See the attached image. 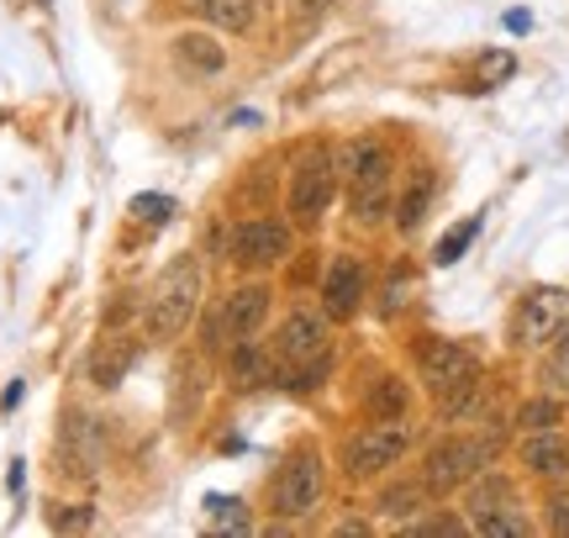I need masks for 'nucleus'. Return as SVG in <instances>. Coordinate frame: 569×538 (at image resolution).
Instances as JSON below:
<instances>
[{
    "label": "nucleus",
    "instance_id": "obj_20",
    "mask_svg": "<svg viewBox=\"0 0 569 538\" xmlns=\"http://www.w3.org/2000/svg\"><path fill=\"white\" fill-rule=\"evenodd\" d=\"M132 343H117V338H106L101 349H96V359H90V380H96V386H117V380H122L127 375V365H132Z\"/></svg>",
    "mask_w": 569,
    "mask_h": 538
},
{
    "label": "nucleus",
    "instance_id": "obj_32",
    "mask_svg": "<svg viewBox=\"0 0 569 538\" xmlns=\"http://www.w3.org/2000/svg\"><path fill=\"white\" fill-rule=\"evenodd\" d=\"M211 518L222 522V528H248V512H238L232 497H211Z\"/></svg>",
    "mask_w": 569,
    "mask_h": 538
},
{
    "label": "nucleus",
    "instance_id": "obj_6",
    "mask_svg": "<svg viewBox=\"0 0 569 538\" xmlns=\"http://www.w3.org/2000/svg\"><path fill=\"white\" fill-rule=\"evenodd\" d=\"M332 190H338V159L327 148H311L290 175V211H296L301 228L322 222V211L332 207Z\"/></svg>",
    "mask_w": 569,
    "mask_h": 538
},
{
    "label": "nucleus",
    "instance_id": "obj_34",
    "mask_svg": "<svg viewBox=\"0 0 569 538\" xmlns=\"http://www.w3.org/2000/svg\"><path fill=\"white\" fill-rule=\"evenodd\" d=\"M401 301H407V275H396V280H390V290H386V301H380V311H386V317H396V311H401Z\"/></svg>",
    "mask_w": 569,
    "mask_h": 538
},
{
    "label": "nucleus",
    "instance_id": "obj_1",
    "mask_svg": "<svg viewBox=\"0 0 569 538\" xmlns=\"http://www.w3.org/2000/svg\"><path fill=\"white\" fill-rule=\"evenodd\" d=\"M196 307H201V259H196V253H174L169 269L159 275V286L148 290L142 328H148V338L169 343V338H180V332L190 328Z\"/></svg>",
    "mask_w": 569,
    "mask_h": 538
},
{
    "label": "nucleus",
    "instance_id": "obj_17",
    "mask_svg": "<svg viewBox=\"0 0 569 538\" xmlns=\"http://www.w3.org/2000/svg\"><path fill=\"white\" fill-rule=\"evenodd\" d=\"M174 53H180V63L201 69V74H222L227 69V48L211 38V32H180V38H174Z\"/></svg>",
    "mask_w": 569,
    "mask_h": 538
},
{
    "label": "nucleus",
    "instance_id": "obj_21",
    "mask_svg": "<svg viewBox=\"0 0 569 538\" xmlns=\"http://www.w3.org/2000/svg\"><path fill=\"white\" fill-rule=\"evenodd\" d=\"M427 201H432V175H417V180L407 186V196H401V207H396V228H401V232L422 228Z\"/></svg>",
    "mask_w": 569,
    "mask_h": 538
},
{
    "label": "nucleus",
    "instance_id": "obj_7",
    "mask_svg": "<svg viewBox=\"0 0 569 538\" xmlns=\"http://www.w3.org/2000/svg\"><path fill=\"white\" fill-rule=\"evenodd\" d=\"M317 501H322V459H317V449H301L284 465L280 486H274V512L280 518H306V512H317Z\"/></svg>",
    "mask_w": 569,
    "mask_h": 538
},
{
    "label": "nucleus",
    "instance_id": "obj_37",
    "mask_svg": "<svg viewBox=\"0 0 569 538\" xmlns=\"http://www.w3.org/2000/svg\"><path fill=\"white\" fill-rule=\"evenodd\" d=\"M332 0H301V17H317V11H327Z\"/></svg>",
    "mask_w": 569,
    "mask_h": 538
},
{
    "label": "nucleus",
    "instance_id": "obj_27",
    "mask_svg": "<svg viewBox=\"0 0 569 538\" xmlns=\"http://www.w3.org/2000/svg\"><path fill=\"white\" fill-rule=\"evenodd\" d=\"M543 380H549V391H559V396L569 391V328L553 338L549 359H543Z\"/></svg>",
    "mask_w": 569,
    "mask_h": 538
},
{
    "label": "nucleus",
    "instance_id": "obj_29",
    "mask_svg": "<svg viewBox=\"0 0 569 538\" xmlns=\"http://www.w3.org/2000/svg\"><path fill=\"white\" fill-rule=\"evenodd\" d=\"M517 74V59L511 53H480V63H475V90H490V84H501Z\"/></svg>",
    "mask_w": 569,
    "mask_h": 538
},
{
    "label": "nucleus",
    "instance_id": "obj_8",
    "mask_svg": "<svg viewBox=\"0 0 569 538\" xmlns=\"http://www.w3.org/2000/svg\"><path fill=\"white\" fill-rule=\"evenodd\" d=\"M422 380L432 396H448V391H459V386H469V380H480V359L465 343L438 338V343L422 349Z\"/></svg>",
    "mask_w": 569,
    "mask_h": 538
},
{
    "label": "nucleus",
    "instance_id": "obj_16",
    "mask_svg": "<svg viewBox=\"0 0 569 538\" xmlns=\"http://www.w3.org/2000/svg\"><path fill=\"white\" fill-rule=\"evenodd\" d=\"M501 507H517V486L496 470H480L469 480V518H486V512H501Z\"/></svg>",
    "mask_w": 569,
    "mask_h": 538
},
{
    "label": "nucleus",
    "instance_id": "obj_13",
    "mask_svg": "<svg viewBox=\"0 0 569 538\" xmlns=\"http://www.w3.org/2000/svg\"><path fill=\"white\" fill-rule=\"evenodd\" d=\"M338 169H343L348 186H369V180H386L390 175V153L375 138H348L343 153H338Z\"/></svg>",
    "mask_w": 569,
    "mask_h": 538
},
{
    "label": "nucleus",
    "instance_id": "obj_10",
    "mask_svg": "<svg viewBox=\"0 0 569 538\" xmlns=\"http://www.w3.org/2000/svg\"><path fill=\"white\" fill-rule=\"evenodd\" d=\"M274 349H280L284 365H301V359H317V353H327V317H322V311L296 307V311H290V317L280 322V338H274Z\"/></svg>",
    "mask_w": 569,
    "mask_h": 538
},
{
    "label": "nucleus",
    "instance_id": "obj_25",
    "mask_svg": "<svg viewBox=\"0 0 569 538\" xmlns=\"http://www.w3.org/2000/svg\"><path fill=\"white\" fill-rule=\"evenodd\" d=\"M386 211H390V190H386V180L353 186V217H359V222H369V228H375V222H380Z\"/></svg>",
    "mask_w": 569,
    "mask_h": 538
},
{
    "label": "nucleus",
    "instance_id": "obj_30",
    "mask_svg": "<svg viewBox=\"0 0 569 538\" xmlns=\"http://www.w3.org/2000/svg\"><path fill=\"white\" fill-rule=\"evenodd\" d=\"M475 232H480V222H459L453 232H443V243H438V265H453V259H465V249L475 243Z\"/></svg>",
    "mask_w": 569,
    "mask_h": 538
},
{
    "label": "nucleus",
    "instance_id": "obj_4",
    "mask_svg": "<svg viewBox=\"0 0 569 538\" xmlns=\"http://www.w3.org/2000/svg\"><path fill=\"white\" fill-rule=\"evenodd\" d=\"M565 328H569V290L538 286L522 296V307L511 317V343H517V349H549Z\"/></svg>",
    "mask_w": 569,
    "mask_h": 538
},
{
    "label": "nucleus",
    "instance_id": "obj_2",
    "mask_svg": "<svg viewBox=\"0 0 569 538\" xmlns=\"http://www.w3.org/2000/svg\"><path fill=\"white\" fill-rule=\"evenodd\" d=\"M496 449H501V438H443L422 465V486L432 497H448V491H459L480 476L496 459Z\"/></svg>",
    "mask_w": 569,
    "mask_h": 538
},
{
    "label": "nucleus",
    "instance_id": "obj_19",
    "mask_svg": "<svg viewBox=\"0 0 569 538\" xmlns=\"http://www.w3.org/2000/svg\"><path fill=\"white\" fill-rule=\"evenodd\" d=\"M427 491L422 480H401V486H390V491H380V518H396V522H407V518H417L427 507Z\"/></svg>",
    "mask_w": 569,
    "mask_h": 538
},
{
    "label": "nucleus",
    "instance_id": "obj_36",
    "mask_svg": "<svg viewBox=\"0 0 569 538\" xmlns=\"http://www.w3.org/2000/svg\"><path fill=\"white\" fill-rule=\"evenodd\" d=\"M53 528H63V534H69V528H90V512H59V518H53Z\"/></svg>",
    "mask_w": 569,
    "mask_h": 538
},
{
    "label": "nucleus",
    "instance_id": "obj_15",
    "mask_svg": "<svg viewBox=\"0 0 569 538\" xmlns=\"http://www.w3.org/2000/svg\"><path fill=\"white\" fill-rule=\"evenodd\" d=\"M407 407H411V391H407V380H401V375H380V380L369 386V396H365L369 422H396V417H407Z\"/></svg>",
    "mask_w": 569,
    "mask_h": 538
},
{
    "label": "nucleus",
    "instance_id": "obj_18",
    "mask_svg": "<svg viewBox=\"0 0 569 538\" xmlns=\"http://www.w3.org/2000/svg\"><path fill=\"white\" fill-rule=\"evenodd\" d=\"M201 6V17L211 27H222V32H248L253 21H259V0H196Z\"/></svg>",
    "mask_w": 569,
    "mask_h": 538
},
{
    "label": "nucleus",
    "instance_id": "obj_9",
    "mask_svg": "<svg viewBox=\"0 0 569 538\" xmlns=\"http://www.w3.org/2000/svg\"><path fill=\"white\" fill-rule=\"evenodd\" d=\"M284 253H290V228L274 222V217H248V222H238V232H232V259L248 269L280 265Z\"/></svg>",
    "mask_w": 569,
    "mask_h": 538
},
{
    "label": "nucleus",
    "instance_id": "obj_12",
    "mask_svg": "<svg viewBox=\"0 0 569 538\" xmlns=\"http://www.w3.org/2000/svg\"><path fill=\"white\" fill-rule=\"evenodd\" d=\"M63 465L59 470H80V476H96V465H101V434H96V417L74 412L69 422H63V444H59Z\"/></svg>",
    "mask_w": 569,
    "mask_h": 538
},
{
    "label": "nucleus",
    "instance_id": "obj_5",
    "mask_svg": "<svg viewBox=\"0 0 569 538\" xmlns=\"http://www.w3.org/2000/svg\"><path fill=\"white\" fill-rule=\"evenodd\" d=\"M269 301H274L269 286H238L232 296H222V307L211 311V322H206V349L253 338V332L269 322Z\"/></svg>",
    "mask_w": 569,
    "mask_h": 538
},
{
    "label": "nucleus",
    "instance_id": "obj_22",
    "mask_svg": "<svg viewBox=\"0 0 569 538\" xmlns=\"http://www.w3.org/2000/svg\"><path fill=\"white\" fill-rule=\"evenodd\" d=\"M517 422H522L528 434H543V428H559V422H565V401H559V391H549V396H532V401H522V412H517Z\"/></svg>",
    "mask_w": 569,
    "mask_h": 538
},
{
    "label": "nucleus",
    "instance_id": "obj_31",
    "mask_svg": "<svg viewBox=\"0 0 569 538\" xmlns=\"http://www.w3.org/2000/svg\"><path fill=\"white\" fill-rule=\"evenodd\" d=\"M169 211H174L169 196H138V201H132V217L148 222V228H163V222H169Z\"/></svg>",
    "mask_w": 569,
    "mask_h": 538
},
{
    "label": "nucleus",
    "instance_id": "obj_28",
    "mask_svg": "<svg viewBox=\"0 0 569 538\" xmlns=\"http://www.w3.org/2000/svg\"><path fill=\"white\" fill-rule=\"evenodd\" d=\"M475 407H480V380H469V386H459V391L438 396V412H443V422H465Z\"/></svg>",
    "mask_w": 569,
    "mask_h": 538
},
{
    "label": "nucleus",
    "instance_id": "obj_33",
    "mask_svg": "<svg viewBox=\"0 0 569 538\" xmlns=\"http://www.w3.org/2000/svg\"><path fill=\"white\" fill-rule=\"evenodd\" d=\"M411 534H465V522H453V518H427V522H411Z\"/></svg>",
    "mask_w": 569,
    "mask_h": 538
},
{
    "label": "nucleus",
    "instance_id": "obj_3",
    "mask_svg": "<svg viewBox=\"0 0 569 538\" xmlns=\"http://www.w3.org/2000/svg\"><path fill=\"white\" fill-rule=\"evenodd\" d=\"M411 449V428L407 417H396V422H369L365 434H353L343 444V470L353 480H369L390 470V465H401V455Z\"/></svg>",
    "mask_w": 569,
    "mask_h": 538
},
{
    "label": "nucleus",
    "instance_id": "obj_11",
    "mask_svg": "<svg viewBox=\"0 0 569 538\" xmlns=\"http://www.w3.org/2000/svg\"><path fill=\"white\" fill-rule=\"evenodd\" d=\"M365 301V265L353 253H338L322 275V307L327 317H353Z\"/></svg>",
    "mask_w": 569,
    "mask_h": 538
},
{
    "label": "nucleus",
    "instance_id": "obj_35",
    "mask_svg": "<svg viewBox=\"0 0 569 538\" xmlns=\"http://www.w3.org/2000/svg\"><path fill=\"white\" fill-rule=\"evenodd\" d=\"M549 528L569 538V497H553V501H549Z\"/></svg>",
    "mask_w": 569,
    "mask_h": 538
},
{
    "label": "nucleus",
    "instance_id": "obj_23",
    "mask_svg": "<svg viewBox=\"0 0 569 538\" xmlns=\"http://www.w3.org/2000/svg\"><path fill=\"white\" fill-rule=\"evenodd\" d=\"M227 370H232V380H238V386H259V380H264V353L253 349V338H238V343H232V353H227Z\"/></svg>",
    "mask_w": 569,
    "mask_h": 538
},
{
    "label": "nucleus",
    "instance_id": "obj_26",
    "mask_svg": "<svg viewBox=\"0 0 569 538\" xmlns=\"http://www.w3.org/2000/svg\"><path fill=\"white\" fill-rule=\"evenodd\" d=\"M475 534H486V538H522V534H528V518H522L517 507H501V512L475 518Z\"/></svg>",
    "mask_w": 569,
    "mask_h": 538
},
{
    "label": "nucleus",
    "instance_id": "obj_14",
    "mask_svg": "<svg viewBox=\"0 0 569 538\" xmlns=\"http://www.w3.org/2000/svg\"><path fill=\"white\" fill-rule=\"evenodd\" d=\"M522 465H528L532 476H569V444L553 434V428L528 434V444H522Z\"/></svg>",
    "mask_w": 569,
    "mask_h": 538
},
{
    "label": "nucleus",
    "instance_id": "obj_24",
    "mask_svg": "<svg viewBox=\"0 0 569 538\" xmlns=\"http://www.w3.org/2000/svg\"><path fill=\"white\" fill-rule=\"evenodd\" d=\"M327 370H332V353H317V359H301V365L280 370V386L284 391H317Z\"/></svg>",
    "mask_w": 569,
    "mask_h": 538
}]
</instances>
